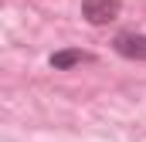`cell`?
<instances>
[{"label":"cell","instance_id":"obj_1","mask_svg":"<svg viewBox=\"0 0 146 142\" xmlns=\"http://www.w3.org/2000/svg\"><path fill=\"white\" fill-rule=\"evenodd\" d=\"M119 7L122 0H82V17L88 24H109L112 17H119Z\"/></svg>","mask_w":146,"mask_h":142},{"label":"cell","instance_id":"obj_2","mask_svg":"<svg viewBox=\"0 0 146 142\" xmlns=\"http://www.w3.org/2000/svg\"><path fill=\"white\" fill-rule=\"evenodd\" d=\"M115 51L126 58H146V37L143 34H119L115 37Z\"/></svg>","mask_w":146,"mask_h":142},{"label":"cell","instance_id":"obj_3","mask_svg":"<svg viewBox=\"0 0 146 142\" xmlns=\"http://www.w3.org/2000/svg\"><path fill=\"white\" fill-rule=\"evenodd\" d=\"M82 61H88V54L85 51H58V54H51V68H72V64H82Z\"/></svg>","mask_w":146,"mask_h":142}]
</instances>
